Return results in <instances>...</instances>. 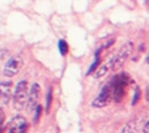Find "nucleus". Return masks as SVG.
Here are the masks:
<instances>
[{"label":"nucleus","mask_w":149,"mask_h":133,"mask_svg":"<svg viewBox=\"0 0 149 133\" xmlns=\"http://www.w3.org/2000/svg\"><path fill=\"white\" fill-rule=\"evenodd\" d=\"M101 50L102 48H98L97 51H95V57H94V62L92 63V65L89 66V69H88V74L93 73V71H97L98 66H100V54H101Z\"/></svg>","instance_id":"nucleus-10"},{"label":"nucleus","mask_w":149,"mask_h":133,"mask_svg":"<svg viewBox=\"0 0 149 133\" xmlns=\"http://www.w3.org/2000/svg\"><path fill=\"white\" fill-rule=\"evenodd\" d=\"M145 62H147L148 64H149V52H148V55H147V59H145Z\"/></svg>","instance_id":"nucleus-18"},{"label":"nucleus","mask_w":149,"mask_h":133,"mask_svg":"<svg viewBox=\"0 0 149 133\" xmlns=\"http://www.w3.org/2000/svg\"><path fill=\"white\" fill-rule=\"evenodd\" d=\"M28 82L22 80L16 85L15 93H13V105H15L16 110H22L25 107L26 102H28Z\"/></svg>","instance_id":"nucleus-2"},{"label":"nucleus","mask_w":149,"mask_h":133,"mask_svg":"<svg viewBox=\"0 0 149 133\" xmlns=\"http://www.w3.org/2000/svg\"><path fill=\"white\" fill-rule=\"evenodd\" d=\"M111 94H113L111 82H107V84L102 87V90H101V93L98 94V97L92 102V106H93V107H97V108L105 107V106L107 105L109 99H110V95Z\"/></svg>","instance_id":"nucleus-6"},{"label":"nucleus","mask_w":149,"mask_h":133,"mask_svg":"<svg viewBox=\"0 0 149 133\" xmlns=\"http://www.w3.org/2000/svg\"><path fill=\"white\" fill-rule=\"evenodd\" d=\"M10 90H12V82L10 81H3L1 84H0L3 105H7V103L10 100Z\"/></svg>","instance_id":"nucleus-8"},{"label":"nucleus","mask_w":149,"mask_h":133,"mask_svg":"<svg viewBox=\"0 0 149 133\" xmlns=\"http://www.w3.org/2000/svg\"><path fill=\"white\" fill-rule=\"evenodd\" d=\"M134 48H135L134 42H131V41L126 42V43L119 48V51L113 56V68L114 69L120 68V66L126 63V60L131 56V54L134 52Z\"/></svg>","instance_id":"nucleus-3"},{"label":"nucleus","mask_w":149,"mask_h":133,"mask_svg":"<svg viewBox=\"0 0 149 133\" xmlns=\"http://www.w3.org/2000/svg\"><path fill=\"white\" fill-rule=\"evenodd\" d=\"M113 43H114V39H110V41H109L107 43L105 44V48H107V47H110V46H111V44H113Z\"/></svg>","instance_id":"nucleus-17"},{"label":"nucleus","mask_w":149,"mask_h":133,"mask_svg":"<svg viewBox=\"0 0 149 133\" xmlns=\"http://www.w3.org/2000/svg\"><path fill=\"white\" fill-rule=\"evenodd\" d=\"M111 89H113V99L115 102H122L124 97V89L128 84V76L126 73H119L113 78Z\"/></svg>","instance_id":"nucleus-1"},{"label":"nucleus","mask_w":149,"mask_h":133,"mask_svg":"<svg viewBox=\"0 0 149 133\" xmlns=\"http://www.w3.org/2000/svg\"><path fill=\"white\" fill-rule=\"evenodd\" d=\"M21 66H22V59H21L20 56H13L5 63L3 73L7 77H13L20 72Z\"/></svg>","instance_id":"nucleus-5"},{"label":"nucleus","mask_w":149,"mask_h":133,"mask_svg":"<svg viewBox=\"0 0 149 133\" xmlns=\"http://www.w3.org/2000/svg\"><path fill=\"white\" fill-rule=\"evenodd\" d=\"M42 106L41 105H38V107L36 108V111H34V123H38V120H39V118H41V115H42Z\"/></svg>","instance_id":"nucleus-14"},{"label":"nucleus","mask_w":149,"mask_h":133,"mask_svg":"<svg viewBox=\"0 0 149 133\" xmlns=\"http://www.w3.org/2000/svg\"><path fill=\"white\" fill-rule=\"evenodd\" d=\"M59 51H60V54H62L63 56H65L67 52H68V44H67V42H65L64 39H60L59 41Z\"/></svg>","instance_id":"nucleus-12"},{"label":"nucleus","mask_w":149,"mask_h":133,"mask_svg":"<svg viewBox=\"0 0 149 133\" xmlns=\"http://www.w3.org/2000/svg\"><path fill=\"white\" fill-rule=\"evenodd\" d=\"M143 132H144V133H149V121H147V123H145V125L143 127Z\"/></svg>","instance_id":"nucleus-16"},{"label":"nucleus","mask_w":149,"mask_h":133,"mask_svg":"<svg viewBox=\"0 0 149 133\" xmlns=\"http://www.w3.org/2000/svg\"><path fill=\"white\" fill-rule=\"evenodd\" d=\"M136 132V121H128L122 129V133H135Z\"/></svg>","instance_id":"nucleus-11"},{"label":"nucleus","mask_w":149,"mask_h":133,"mask_svg":"<svg viewBox=\"0 0 149 133\" xmlns=\"http://www.w3.org/2000/svg\"><path fill=\"white\" fill-rule=\"evenodd\" d=\"M28 129V121L24 116L16 115L8 121V133H25Z\"/></svg>","instance_id":"nucleus-4"},{"label":"nucleus","mask_w":149,"mask_h":133,"mask_svg":"<svg viewBox=\"0 0 149 133\" xmlns=\"http://www.w3.org/2000/svg\"><path fill=\"white\" fill-rule=\"evenodd\" d=\"M39 93H41V87L37 82H34L31 85V89L30 93H29V110L30 111H36V108L38 107L37 102H38V98H39Z\"/></svg>","instance_id":"nucleus-7"},{"label":"nucleus","mask_w":149,"mask_h":133,"mask_svg":"<svg viewBox=\"0 0 149 133\" xmlns=\"http://www.w3.org/2000/svg\"><path fill=\"white\" fill-rule=\"evenodd\" d=\"M139 98H140V89L136 87V90H135V93H134V98H132V106H135L139 102Z\"/></svg>","instance_id":"nucleus-15"},{"label":"nucleus","mask_w":149,"mask_h":133,"mask_svg":"<svg viewBox=\"0 0 149 133\" xmlns=\"http://www.w3.org/2000/svg\"><path fill=\"white\" fill-rule=\"evenodd\" d=\"M111 68H113V57H111L109 62H106L105 64L98 66V69L94 72V73H93V76H94V78H101V77L105 76V74L107 73Z\"/></svg>","instance_id":"nucleus-9"},{"label":"nucleus","mask_w":149,"mask_h":133,"mask_svg":"<svg viewBox=\"0 0 149 133\" xmlns=\"http://www.w3.org/2000/svg\"><path fill=\"white\" fill-rule=\"evenodd\" d=\"M51 100H52V89L50 87L47 91V97H46V112H50L51 108Z\"/></svg>","instance_id":"nucleus-13"}]
</instances>
